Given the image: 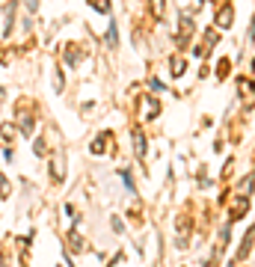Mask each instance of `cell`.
<instances>
[{"mask_svg": "<svg viewBox=\"0 0 255 267\" xmlns=\"http://www.w3.org/2000/svg\"><path fill=\"white\" fill-rule=\"evenodd\" d=\"M190 36H193V15L184 12V15H181V21H178V45L181 48L190 45Z\"/></svg>", "mask_w": 255, "mask_h": 267, "instance_id": "cell-1", "label": "cell"}, {"mask_svg": "<svg viewBox=\"0 0 255 267\" xmlns=\"http://www.w3.org/2000/svg\"><path fill=\"white\" fill-rule=\"evenodd\" d=\"M249 211V196H237L235 202H232V211H229V223H237L243 214Z\"/></svg>", "mask_w": 255, "mask_h": 267, "instance_id": "cell-2", "label": "cell"}, {"mask_svg": "<svg viewBox=\"0 0 255 267\" xmlns=\"http://www.w3.org/2000/svg\"><path fill=\"white\" fill-rule=\"evenodd\" d=\"M237 92H240V101L249 107V104H255V83H249L246 78L243 81H237Z\"/></svg>", "mask_w": 255, "mask_h": 267, "instance_id": "cell-3", "label": "cell"}, {"mask_svg": "<svg viewBox=\"0 0 255 267\" xmlns=\"http://www.w3.org/2000/svg\"><path fill=\"white\" fill-rule=\"evenodd\" d=\"M131 143H134V155H137V158H145V134H142L139 128H134Z\"/></svg>", "mask_w": 255, "mask_h": 267, "instance_id": "cell-4", "label": "cell"}, {"mask_svg": "<svg viewBox=\"0 0 255 267\" xmlns=\"http://www.w3.org/2000/svg\"><path fill=\"white\" fill-rule=\"evenodd\" d=\"M252 244H255V226L246 232V238H243V244H240V249H237V261H243V258H249V249H252Z\"/></svg>", "mask_w": 255, "mask_h": 267, "instance_id": "cell-5", "label": "cell"}, {"mask_svg": "<svg viewBox=\"0 0 255 267\" xmlns=\"http://www.w3.org/2000/svg\"><path fill=\"white\" fill-rule=\"evenodd\" d=\"M51 175H54V181H62V175H65V161H62V155H54V158H51Z\"/></svg>", "mask_w": 255, "mask_h": 267, "instance_id": "cell-6", "label": "cell"}, {"mask_svg": "<svg viewBox=\"0 0 255 267\" xmlns=\"http://www.w3.org/2000/svg\"><path fill=\"white\" fill-rule=\"evenodd\" d=\"M232 24H235L232 6H220V12H216V27H232Z\"/></svg>", "mask_w": 255, "mask_h": 267, "instance_id": "cell-7", "label": "cell"}, {"mask_svg": "<svg viewBox=\"0 0 255 267\" xmlns=\"http://www.w3.org/2000/svg\"><path fill=\"white\" fill-rule=\"evenodd\" d=\"M107 145H113V140H110V134H101V137L89 145V151H92V155H101V151H107Z\"/></svg>", "mask_w": 255, "mask_h": 267, "instance_id": "cell-8", "label": "cell"}, {"mask_svg": "<svg viewBox=\"0 0 255 267\" xmlns=\"http://www.w3.org/2000/svg\"><path fill=\"white\" fill-rule=\"evenodd\" d=\"M216 42H220V39H216V33H214V30H211V33H205V42H202L199 54H202V57H208V54L214 51V45H216Z\"/></svg>", "mask_w": 255, "mask_h": 267, "instance_id": "cell-9", "label": "cell"}, {"mask_svg": "<svg viewBox=\"0 0 255 267\" xmlns=\"http://www.w3.org/2000/svg\"><path fill=\"white\" fill-rule=\"evenodd\" d=\"M157 110H160V104H157V101H152V98H142V116H145V119L157 116Z\"/></svg>", "mask_w": 255, "mask_h": 267, "instance_id": "cell-10", "label": "cell"}, {"mask_svg": "<svg viewBox=\"0 0 255 267\" xmlns=\"http://www.w3.org/2000/svg\"><path fill=\"white\" fill-rule=\"evenodd\" d=\"M149 6H152V15L160 21V18H163V12H166V0H149Z\"/></svg>", "mask_w": 255, "mask_h": 267, "instance_id": "cell-11", "label": "cell"}, {"mask_svg": "<svg viewBox=\"0 0 255 267\" xmlns=\"http://www.w3.org/2000/svg\"><path fill=\"white\" fill-rule=\"evenodd\" d=\"M68 244H71V249H75V252H80V249H83V238H80V232H75V228H71V232H68Z\"/></svg>", "mask_w": 255, "mask_h": 267, "instance_id": "cell-12", "label": "cell"}, {"mask_svg": "<svg viewBox=\"0 0 255 267\" xmlns=\"http://www.w3.org/2000/svg\"><path fill=\"white\" fill-rule=\"evenodd\" d=\"M184 68H187L184 57H175V60H172V74H175V78H178V74H184Z\"/></svg>", "mask_w": 255, "mask_h": 267, "instance_id": "cell-13", "label": "cell"}, {"mask_svg": "<svg viewBox=\"0 0 255 267\" xmlns=\"http://www.w3.org/2000/svg\"><path fill=\"white\" fill-rule=\"evenodd\" d=\"M116 42H119V39H116V24L110 21V27H107V45H110V48H116Z\"/></svg>", "mask_w": 255, "mask_h": 267, "instance_id": "cell-14", "label": "cell"}, {"mask_svg": "<svg viewBox=\"0 0 255 267\" xmlns=\"http://www.w3.org/2000/svg\"><path fill=\"white\" fill-rule=\"evenodd\" d=\"M89 3H92V6H95L98 12H104V15L110 12V0H89Z\"/></svg>", "mask_w": 255, "mask_h": 267, "instance_id": "cell-15", "label": "cell"}, {"mask_svg": "<svg viewBox=\"0 0 255 267\" xmlns=\"http://www.w3.org/2000/svg\"><path fill=\"white\" fill-rule=\"evenodd\" d=\"M229 68H232V62H229V60H220V68H216V78L223 81L226 74H229Z\"/></svg>", "mask_w": 255, "mask_h": 267, "instance_id": "cell-16", "label": "cell"}, {"mask_svg": "<svg viewBox=\"0 0 255 267\" xmlns=\"http://www.w3.org/2000/svg\"><path fill=\"white\" fill-rule=\"evenodd\" d=\"M0 131H3V140H6V143H12V140H15V134H18V131H15L12 125H3Z\"/></svg>", "mask_w": 255, "mask_h": 267, "instance_id": "cell-17", "label": "cell"}, {"mask_svg": "<svg viewBox=\"0 0 255 267\" xmlns=\"http://www.w3.org/2000/svg\"><path fill=\"white\" fill-rule=\"evenodd\" d=\"M0 196H9V181L0 175Z\"/></svg>", "mask_w": 255, "mask_h": 267, "instance_id": "cell-18", "label": "cell"}, {"mask_svg": "<svg viewBox=\"0 0 255 267\" xmlns=\"http://www.w3.org/2000/svg\"><path fill=\"white\" fill-rule=\"evenodd\" d=\"M27 9H30V12H36V9H39V0H27Z\"/></svg>", "mask_w": 255, "mask_h": 267, "instance_id": "cell-19", "label": "cell"}, {"mask_svg": "<svg viewBox=\"0 0 255 267\" xmlns=\"http://www.w3.org/2000/svg\"><path fill=\"white\" fill-rule=\"evenodd\" d=\"M149 86H152V92H160V89H163V83H160V81H152Z\"/></svg>", "mask_w": 255, "mask_h": 267, "instance_id": "cell-20", "label": "cell"}, {"mask_svg": "<svg viewBox=\"0 0 255 267\" xmlns=\"http://www.w3.org/2000/svg\"><path fill=\"white\" fill-rule=\"evenodd\" d=\"M205 267H216V258H211V261H208V264H205Z\"/></svg>", "mask_w": 255, "mask_h": 267, "instance_id": "cell-21", "label": "cell"}, {"mask_svg": "<svg viewBox=\"0 0 255 267\" xmlns=\"http://www.w3.org/2000/svg\"><path fill=\"white\" fill-rule=\"evenodd\" d=\"M214 3H223V0H214Z\"/></svg>", "mask_w": 255, "mask_h": 267, "instance_id": "cell-22", "label": "cell"}]
</instances>
